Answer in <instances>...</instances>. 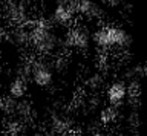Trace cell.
I'll return each mask as SVG.
<instances>
[{
    "mask_svg": "<svg viewBox=\"0 0 147 136\" xmlns=\"http://www.w3.org/2000/svg\"><path fill=\"white\" fill-rule=\"evenodd\" d=\"M29 31V44L40 55H52L60 49V42L54 23L48 20H35L28 23Z\"/></svg>",
    "mask_w": 147,
    "mask_h": 136,
    "instance_id": "1",
    "label": "cell"
},
{
    "mask_svg": "<svg viewBox=\"0 0 147 136\" xmlns=\"http://www.w3.org/2000/svg\"><path fill=\"white\" fill-rule=\"evenodd\" d=\"M90 42L100 49L109 51V49H127L132 46V37L126 29L117 25H104L96 28L90 35Z\"/></svg>",
    "mask_w": 147,
    "mask_h": 136,
    "instance_id": "2",
    "label": "cell"
},
{
    "mask_svg": "<svg viewBox=\"0 0 147 136\" xmlns=\"http://www.w3.org/2000/svg\"><path fill=\"white\" fill-rule=\"evenodd\" d=\"M29 80L38 87H49L54 83V69L46 61L34 60L31 61Z\"/></svg>",
    "mask_w": 147,
    "mask_h": 136,
    "instance_id": "3",
    "label": "cell"
},
{
    "mask_svg": "<svg viewBox=\"0 0 147 136\" xmlns=\"http://www.w3.org/2000/svg\"><path fill=\"white\" fill-rule=\"evenodd\" d=\"M64 46L77 51H86L90 46V34L83 26H72L64 35Z\"/></svg>",
    "mask_w": 147,
    "mask_h": 136,
    "instance_id": "4",
    "label": "cell"
},
{
    "mask_svg": "<svg viewBox=\"0 0 147 136\" xmlns=\"http://www.w3.org/2000/svg\"><path fill=\"white\" fill-rule=\"evenodd\" d=\"M3 17L11 25H26L29 23V14H28V5L23 2L9 3L3 6Z\"/></svg>",
    "mask_w": 147,
    "mask_h": 136,
    "instance_id": "5",
    "label": "cell"
},
{
    "mask_svg": "<svg viewBox=\"0 0 147 136\" xmlns=\"http://www.w3.org/2000/svg\"><path fill=\"white\" fill-rule=\"evenodd\" d=\"M75 15L84 17L87 20H98L103 15V8L95 0H72Z\"/></svg>",
    "mask_w": 147,
    "mask_h": 136,
    "instance_id": "6",
    "label": "cell"
},
{
    "mask_svg": "<svg viewBox=\"0 0 147 136\" xmlns=\"http://www.w3.org/2000/svg\"><path fill=\"white\" fill-rule=\"evenodd\" d=\"M106 99L110 106H115V107H121L123 104H126L127 101V84L126 81H113L112 84L107 86L106 89Z\"/></svg>",
    "mask_w": 147,
    "mask_h": 136,
    "instance_id": "7",
    "label": "cell"
},
{
    "mask_svg": "<svg viewBox=\"0 0 147 136\" xmlns=\"http://www.w3.org/2000/svg\"><path fill=\"white\" fill-rule=\"evenodd\" d=\"M75 9H74V3L72 0L66 5H57L54 8L52 11V17H51V20H52L54 25H58V26H67L71 25L74 19H75Z\"/></svg>",
    "mask_w": 147,
    "mask_h": 136,
    "instance_id": "8",
    "label": "cell"
},
{
    "mask_svg": "<svg viewBox=\"0 0 147 136\" xmlns=\"http://www.w3.org/2000/svg\"><path fill=\"white\" fill-rule=\"evenodd\" d=\"M29 90V84L28 80L23 76H16L14 80H11V83L8 84V96L12 99H23L28 95Z\"/></svg>",
    "mask_w": 147,
    "mask_h": 136,
    "instance_id": "9",
    "label": "cell"
},
{
    "mask_svg": "<svg viewBox=\"0 0 147 136\" xmlns=\"http://www.w3.org/2000/svg\"><path fill=\"white\" fill-rule=\"evenodd\" d=\"M11 43L18 48H25L29 44V31H28V23L26 25H17L14 26L11 34H9Z\"/></svg>",
    "mask_w": 147,
    "mask_h": 136,
    "instance_id": "10",
    "label": "cell"
},
{
    "mask_svg": "<svg viewBox=\"0 0 147 136\" xmlns=\"http://www.w3.org/2000/svg\"><path fill=\"white\" fill-rule=\"evenodd\" d=\"M51 131L60 135H67L71 131V119L66 115L55 113L51 118Z\"/></svg>",
    "mask_w": 147,
    "mask_h": 136,
    "instance_id": "11",
    "label": "cell"
},
{
    "mask_svg": "<svg viewBox=\"0 0 147 136\" xmlns=\"http://www.w3.org/2000/svg\"><path fill=\"white\" fill-rule=\"evenodd\" d=\"M119 118V112H118V107L115 106H106L103 110L100 112V122L104 125H110L113 124L115 121H117Z\"/></svg>",
    "mask_w": 147,
    "mask_h": 136,
    "instance_id": "12",
    "label": "cell"
},
{
    "mask_svg": "<svg viewBox=\"0 0 147 136\" xmlns=\"http://www.w3.org/2000/svg\"><path fill=\"white\" fill-rule=\"evenodd\" d=\"M87 84H89L90 89L96 90V89H100L101 86H103V78H101L100 75H92L90 78L87 80Z\"/></svg>",
    "mask_w": 147,
    "mask_h": 136,
    "instance_id": "13",
    "label": "cell"
},
{
    "mask_svg": "<svg viewBox=\"0 0 147 136\" xmlns=\"http://www.w3.org/2000/svg\"><path fill=\"white\" fill-rule=\"evenodd\" d=\"M103 2H104V5L109 6V8H118L123 3V0H103Z\"/></svg>",
    "mask_w": 147,
    "mask_h": 136,
    "instance_id": "14",
    "label": "cell"
},
{
    "mask_svg": "<svg viewBox=\"0 0 147 136\" xmlns=\"http://www.w3.org/2000/svg\"><path fill=\"white\" fill-rule=\"evenodd\" d=\"M89 136H107V135H106L104 131H101V130H95V131H92Z\"/></svg>",
    "mask_w": 147,
    "mask_h": 136,
    "instance_id": "15",
    "label": "cell"
},
{
    "mask_svg": "<svg viewBox=\"0 0 147 136\" xmlns=\"http://www.w3.org/2000/svg\"><path fill=\"white\" fill-rule=\"evenodd\" d=\"M71 0H55V3L57 5H66V3H69Z\"/></svg>",
    "mask_w": 147,
    "mask_h": 136,
    "instance_id": "16",
    "label": "cell"
},
{
    "mask_svg": "<svg viewBox=\"0 0 147 136\" xmlns=\"http://www.w3.org/2000/svg\"><path fill=\"white\" fill-rule=\"evenodd\" d=\"M0 2H2L3 5H9V3H16V2H18V0H0Z\"/></svg>",
    "mask_w": 147,
    "mask_h": 136,
    "instance_id": "17",
    "label": "cell"
},
{
    "mask_svg": "<svg viewBox=\"0 0 147 136\" xmlns=\"http://www.w3.org/2000/svg\"><path fill=\"white\" fill-rule=\"evenodd\" d=\"M5 37H6V35H5V32L2 29H0V44H2L3 42H5Z\"/></svg>",
    "mask_w": 147,
    "mask_h": 136,
    "instance_id": "18",
    "label": "cell"
},
{
    "mask_svg": "<svg viewBox=\"0 0 147 136\" xmlns=\"http://www.w3.org/2000/svg\"><path fill=\"white\" fill-rule=\"evenodd\" d=\"M46 136H67V135H60V133H54V131H51V133H48Z\"/></svg>",
    "mask_w": 147,
    "mask_h": 136,
    "instance_id": "19",
    "label": "cell"
}]
</instances>
